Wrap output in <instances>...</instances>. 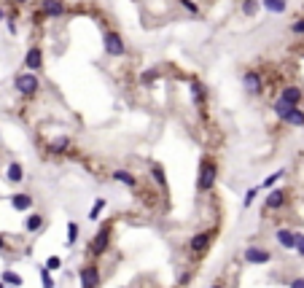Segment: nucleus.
I'll use <instances>...</instances> for the list:
<instances>
[{"label": "nucleus", "instance_id": "1", "mask_svg": "<svg viewBox=\"0 0 304 288\" xmlns=\"http://www.w3.org/2000/svg\"><path fill=\"white\" fill-rule=\"evenodd\" d=\"M216 180H218V164L213 159H202L199 162V175H197V191H202V194L213 191Z\"/></svg>", "mask_w": 304, "mask_h": 288}, {"label": "nucleus", "instance_id": "2", "mask_svg": "<svg viewBox=\"0 0 304 288\" xmlns=\"http://www.w3.org/2000/svg\"><path fill=\"white\" fill-rule=\"evenodd\" d=\"M108 248H111V224H102L97 229V234L92 237V242H89V253H92L94 259H100Z\"/></svg>", "mask_w": 304, "mask_h": 288}, {"label": "nucleus", "instance_id": "3", "mask_svg": "<svg viewBox=\"0 0 304 288\" xmlns=\"http://www.w3.org/2000/svg\"><path fill=\"white\" fill-rule=\"evenodd\" d=\"M14 89H17L19 94H24V97H33V94L41 89V81H38L35 73H27V70H22V73L14 78Z\"/></svg>", "mask_w": 304, "mask_h": 288}, {"label": "nucleus", "instance_id": "4", "mask_svg": "<svg viewBox=\"0 0 304 288\" xmlns=\"http://www.w3.org/2000/svg\"><path fill=\"white\" fill-rule=\"evenodd\" d=\"M213 237H216V229H207V232H197V234H191V240H188V251H191V253H205V251L210 248Z\"/></svg>", "mask_w": 304, "mask_h": 288}, {"label": "nucleus", "instance_id": "5", "mask_svg": "<svg viewBox=\"0 0 304 288\" xmlns=\"http://www.w3.org/2000/svg\"><path fill=\"white\" fill-rule=\"evenodd\" d=\"M105 52L111 54V57H124V54H127V43H124V38L116 30H108L105 33Z\"/></svg>", "mask_w": 304, "mask_h": 288}, {"label": "nucleus", "instance_id": "6", "mask_svg": "<svg viewBox=\"0 0 304 288\" xmlns=\"http://www.w3.org/2000/svg\"><path fill=\"white\" fill-rule=\"evenodd\" d=\"M242 261L245 264H267V261H272V253L267 248H258V245H248L242 253Z\"/></svg>", "mask_w": 304, "mask_h": 288}, {"label": "nucleus", "instance_id": "7", "mask_svg": "<svg viewBox=\"0 0 304 288\" xmlns=\"http://www.w3.org/2000/svg\"><path fill=\"white\" fill-rule=\"evenodd\" d=\"M78 277H81V288H100V270H97V264L81 267Z\"/></svg>", "mask_w": 304, "mask_h": 288}, {"label": "nucleus", "instance_id": "8", "mask_svg": "<svg viewBox=\"0 0 304 288\" xmlns=\"http://www.w3.org/2000/svg\"><path fill=\"white\" fill-rule=\"evenodd\" d=\"M24 68H27V73H38V70L43 68V52L41 46H30L27 54H24Z\"/></svg>", "mask_w": 304, "mask_h": 288}, {"label": "nucleus", "instance_id": "9", "mask_svg": "<svg viewBox=\"0 0 304 288\" xmlns=\"http://www.w3.org/2000/svg\"><path fill=\"white\" fill-rule=\"evenodd\" d=\"M41 14L49 19L65 17V0H41Z\"/></svg>", "mask_w": 304, "mask_h": 288}, {"label": "nucleus", "instance_id": "10", "mask_svg": "<svg viewBox=\"0 0 304 288\" xmlns=\"http://www.w3.org/2000/svg\"><path fill=\"white\" fill-rule=\"evenodd\" d=\"M286 202H288V194H286V191H283V189H272V191L267 194V199H264V208H267V210H280Z\"/></svg>", "mask_w": 304, "mask_h": 288}, {"label": "nucleus", "instance_id": "11", "mask_svg": "<svg viewBox=\"0 0 304 288\" xmlns=\"http://www.w3.org/2000/svg\"><path fill=\"white\" fill-rule=\"evenodd\" d=\"M302 97H304V92L299 87H286L280 92V97L277 100H283L286 105H291V108H299V103H302Z\"/></svg>", "mask_w": 304, "mask_h": 288}, {"label": "nucleus", "instance_id": "12", "mask_svg": "<svg viewBox=\"0 0 304 288\" xmlns=\"http://www.w3.org/2000/svg\"><path fill=\"white\" fill-rule=\"evenodd\" d=\"M242 87H245L248 94H258L261 92V75H258L256 70H248V73L242 75Z\"/></svg>", "mask_w": 304, "mask_h": 288}, {"label": "nucleus", "instance_id": "13", "mask_svg": "<svg viewBox=\"0 0 304 288\" xmlns=\"http://www.w3.org/2000/svg\"><path fill=\"white\" fill-rule=\"evenodd\" d=\"M11 208L19 210V213H27L33 208V197L24 194V191H17V194H11Z\"/></svg>", "mask_w": 304, "mask_h": 288}, {"label": "nucleus", "instance_id": "14", "mask_svg": "<svg viewBox=\"0 0 304 288\" xmlns=\"http://www.w3.org/2000/svg\"><path fill=\"white\" fill-rule=\"evenodd\" d=\"M275 240L280 242L286 251H293V248H296V232H291V229H277V232H275Z\"/></svg>", "mask_w": 304, "mask_h": 288}, {"label": "nucleus", "instance_id": "15", "mask_svg": "<svg viewBox=\"0 0 304 288\" xmlns=\"http://www.w3.org/2000/svg\"><path fill=\"white\" fill-rule=\"evenodd\" d=\"M111 178L116 180V183L127 186V189H137V178H135V175L129 173V170H113Z\"/></svg>", "mask_w": 304, "mask_h": 288}, {"label": "nucleus", "instance_id": "16", "mask_svg": "<svg viewBox=\"0 0 304 288\" xmlns=\"http://www.w3.org/2000/svg\"><path fill=\"white\" fill-rule=\"evenodd\" d=\"M43 224H46V218H43L41 213H30L27 218H24V232H30V234H33V232H41Z\"/></svg>", "mask_w": 304, "mask_h": 288}, {"label": "nucleus", "instance_id": "17", "mask_svg": "<svg viewBox=\"0 0 304 288\" xmlns=\"http://www.w3.org/2000/svg\"><path fill=\"white\" fill-rule=\"evenodd\" d=\"M6 178L11 180V183H22V180H24V167L19 164V162H11L8 170H6Z\"/></svg>", "mask_w": 304, "mask_h": 288}, {"label": "nucleus", "instance_id": "18", "mask_svg": "<svg viewBox=\"0 0 304 288\" xmlns=\"http://www.w3.org/2000/svg\"><path fill=\"white\" fill-rule=\"evenodd\" d=\"M283 121L291 124V127H304V110L302 108H291L286 116H283Z\"/></svg>", "mask_w": 304, "mask_h": 288}, {"label": "nucleus", "instance_id": "19", "mask_svg": "<svg viewBox=\"0 0 304 288\" xmlns=\"http://www.w3.org/2000/svg\"><path fill=\"white\" fill-rule=\"evenodd\" d=\"M0 283H6V286H11V288H19L22 286V275H17L14 270H3V275H0Z\"/></svg>", "mask_w": 304, "mask_h": 288}, {"label": "nucleus", "instance_id": "20", "mask_svg": "<svg viewBox=\"0 0 304 288\" xmlns=\"http://www.w3.org/2000/svg\"><path fill=\"white\" fill-rule=\"evenodd\" d=\"M261 8H267L269 14H283L288 8L286 0H261Z\"/></svg>", "mask_w": 304, "mask_h": 288}, {"label": "nucleus", "instance_id": "21", "mask_svg": "<svg viewBox=\"0 0 304 288\" xmlns=\"http://www.w3.org/2000/svg\"><path fill=\"white\" fill-rule=\"evenodd\" d=\"M68 148H70V138H68V135H62V138H57V140H54V143L51 145H49V151H51V154H65V151H68Z\"/></svg>", "mask_w": 304, "mask_h": 288}, {"label": "nucleus", "instance_id": "22", "mask_svg": "<svg viewBox=\"0 0 304 288\" xmlns=\"http://www.w3.org/2000/svg\"><path fill=\"white\" fill-rule=\"evenodd\" d=\"M191 97L199 108H205V87H202L199 81H191Z\"/></svg>", "mask_w": 304, "mask_h": 288}, {"label": "nucleus", "instance_id": "23", "mask_svg": "<svg viewBox=\"0 0 304 288\" xmlns=\"http://www.w3.org/2000/svg\"><path fill=\"white\" fill-rule=\"evenodd\" d=\"M258 8H261V0H242V17H256Z\"/></svg>", "mask_w": 304, "mask_h": 288}, {"label": "nucleus", "instance_id": "24", "mask_svg": "<svg viewBox=\"0 0 304 288\" xmlns=\"http://www.w3.org/2000/svg\"><path fill=\"white\" fill-rule=\"evenodd\" d=\"M151 178L162 186V191H167V178H164V170L159 167V164H151Z\"/></svg>", "mask_w": 304, "mask_h": 288}, {"label": "nucleus", "instance_id": "25", "mask_svg": "<svg viewBox=\"0 0 304 288\" xmlns=\"http://www.w3.org/2000/svg\"><path fill=\"white\" fill-rule=\"evenodd\" d=\"M76 240H78V224L76 221H68V245H76Z\"/></svg>", "mask_w": 304, "mask_h": 288}, {"label": "nucleus", "instance_id": "26", "mask_svg": "<svg viewBox=\"0 0 304 288\" xmlns=\"http://www.w3.org/2000/svg\"><path fill=\"white\" fill-rule=\"evenodd\" d=\"M102 210H105V199H102V197H100V199L94 202V208L89 210V221H97V218H100V213H102Z\"/></svg>", "mask_w": 304, "mask_h": 288}, {"label": "nucleus", "instance_id": "27", "mask_svg": "<svg viewBox=\"0 0 304 288\" xmlns=\"http://www.w3.org/2000/svg\"><path fill=\"white\" fill-rule=\"evenodd\" d=\"M283 175H286V170H277V173H272V175H269V178H267V180H264V183H261V186H258V189H272V186H275V183H277V180H280V178H283Z\"/></svg>", "mask_w": 304, "mask_h": 288}, {"label": "nucleus", "instance_id": "28", "mask_svg": "<svg viewBox=\"0 0 304 288\" xmlns=\"http://www.w3.org/2000/svg\"><path fill=\"white\" fill-rule=\"evenodd\" d=\"M57 283H54V277H51V272L46 270V267H41V288H54Z\"/></svg>", "mask_w": 304, "mask_h": 288}, {"label": "nucleus", "instance_id": "29", "mask_svg": "<svg viewBox=\"0 0 304 288\" xmlns=\"http://www.w3.org/2000/svg\"><path fill=\"white\" fill-rule=\"evenodd\" d=\"M258 191H261L258 186H253V189H248V191H245V199H242V208H251V205H253V199L258 197Z\"/></svg>", "mask_w": 304, "mask_h": 288}, {"label": "nucleus", "instance_id": "30", "mask_svg": "<svg viewBox=\"0 0 304 288\" xmlns=\"http://www.w3.org/2000/svg\"><path fill=\"white\" fill-rule=\"evenodd\" d=\"M156 75H159V70L156 68H148V70H143V75H140V84H151V81H156Z\"/></svg>", "mask_w": 304, "mask_h": 288}, {"label": "nucleus", "instance_id": "31", "mask_svg": "<svg viewBox=\"0 0 304 288\" xmlns=\"http://www.w3.org/2000/svg\"><path fill=\"white\" fill-rule=\"evenodd\" d=\"M272 110H275V116H277V119H283V116H286L288 110H291V105H286V103H283V100H275V105H272Z\"/></svg>", "mask_w": 304, "mask_h": 288}, {"label": "nucleus", "instance_id": "32", "mask_svg": "<svg viewBox=\"0 0 304 288\" xmlns=\"http://www.w3.org/2000/svg\"><path fill=\"white\" fill-rule=\"evenodd\" d=\"M59 267H62V259H59V256H49V259H46V270L49 272L59 270Z\"/></svg>", "mask_w": 304, "mask_h": 288}, {"label": "nucleus", "instance_id": "33", "mask_svg": "<svg viewBox=\"0 0 304 288\" xmlns=\"http://www.w3.org/2000/svg\"><path fill=\"white\" fill-rule=\"evenodd\" d=\"M181 6L186 8L188 14H199V6H197V3H194V0H181Z\"/></svg>", "mask_w": 304, "mask_h": 288}, {"label": "nucleus", "instance_id": "34", "mask_svg": "<svg viewBox=\"0 0 304 288\" xmlns=\"http://www.w3.org/2000/svg\"><path fill=\"white\" fill-rule=\"evenodd\" d=\"M291 33L293 35H304V19H296V22L291 24Z\"/></svg>", "mask_w": 304, "mask_h": 288}, {"label": "nucleus", "instance_id": "35", "mask_svg": "<svg viewBox=\"0 0 304 288\" xmlns=\"http://www.w3.org/2000/svg\"><path fill=\"white\" fill-rule=\"evenodd\" d=\"M293 251L304 256V234H299V232H296V248H293Z\"/></svg>", "mask_w": 304, "mask_h": 288}, {"label": "nucleus", "instance_id": "36", "mask_svg": "<svg viewBox=\"0 0 304 288\" xmlns=\"http://www.w3.org/2000/svg\"><path fill=\"white\" fill-rule=\"evenodd\" d=\"M288 288H304V277H293V280L288 283Z\"/></svg>", "mask_w": 304, "mask_h": 288}, {"label": "nucleus", "instance_id": "37", "mask_svg": "<svg viewBox=\"0 0 304 288\" xmlns=\"http://www.w3.org/2000/svg\"><path fill=\"white\" fill-rule=\"evenodd\" d=\"M188 280H191V275H188V272H183V275H181V286H188Z\"/></svg>", "mask_w": 304, "mask_h": 288}, {"label": "nucleus", "instance_id": "38", "mask_svg": "<svg viewBox=\"0 0 304 288\" xmlns=\"http://www.w3.org/2000/svg\"><path fill=\"white\" fill-rule=\"evenodd\" d=\"M6 248H8V240H6L3 234H0V251H6Z\"/></svg>", "mask_w": 304, "mask_h": 288}, {"label": "nucleus", "instance_id": "39", "mask_svg": "<svg viewBox=\"0 0 304 288\" xmlns=\"http://www.w3.org/2000/svg\"><path fill=\"white\" fill-rule=\"evenodd\" d=\"M14 6H24V3H30V0H11Z\"/></svg>", "mask_w": 304, "mask_h": 288}, {"label": "nucleus", "instance_id": "40", "mask_svg": "<svg viewBox=\"0 0 304 288\" xmlns=\"http://www.w3.org/2000/svg\"><path fill=\"white\" fill-rule=\"evenodd\" d=\"M3 19H6V11H3V6H0V22H3Z\"/></svg>", "mask_w": 304, "mask_h": 288}, {"label": "nucleus", "instance_id": "41", "mask_svg": "<svg viewBox=\"0 0 304 288\" xmlns=\"http://www.w3.org/2000/svg\"><path fill=\"white\" fill-rule=\"evenodd\" d=\"M210 288H223V283H213V286Z\"/></svg>", "mask_w": 304, "mask_h": 288}, {"label": "nucleus", "instance_id": "42", "mask_svg": "<svg viewBox=\"0 0 304 288\" xmlns=\"http://www.w3.org/2000/svg\"><path fill=\"white\" fill-rule=\"evenodd\" d=\"M0 288H6V283H0Z\"/></svg>", "mask_w": 304, "mask_h": 288}]
</instances>
